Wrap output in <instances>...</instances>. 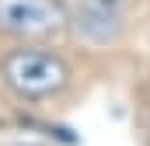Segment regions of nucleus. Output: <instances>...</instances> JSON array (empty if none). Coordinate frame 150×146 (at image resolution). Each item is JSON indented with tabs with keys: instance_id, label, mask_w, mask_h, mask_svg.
Instances as JSON below:
<instances>
[{
	"instance_id": "obj_1",
	"label": "nucleus",
	"mask_w": 150,
	"mask_h": 146,
	"mask_svg": "<svg viewBox=\"0 0 150 146\" xmlns=\"http://www.w3.org/2000/svg\"><path fill=\"white\" fill-rule=\"evenodd\" d=\"M4 80L14 94L21 98H49V94H59L70 80V70L63 63V56H56L52 49H42V45H28V49H14L4 56Z\"/></svg>"
},
{
	"instance_id": "obj_2",
	"label": "nucleus",
	"mask_w": 150,
	"mask_h": 146,
	"mask_svg": "<svg viewBox=\"0 0 150 146\" xmlns=\"http://www.w3.org/2000/svg\"><path fill=\"white\" fill-rule=\"evenodd\" d=\"M63 25V11L56 0H0V32L21 38L49 35Z\"/></svg>"
},
{
	"instance_id": "obj_3",
	"label": "nucleus",
	"mask_w": 150,
	"mask_h": 146,
	"mask_svg": "<svg viewBox=\"0 0 150 146\" xmlns=\"http://www.w3.org/2000/svg\"><path fill=\"white\" fill-rule=\"evenodd\" d=\"M126 7L122 0H77L74 7V28L87 42H112L122 32Z\"/></svg>"
},
{
	"instance_id": "obj_4",
	"label": "nucleus",
	"mask_w": 150,
	"mask_h": 146,
	"mask_svg": "<svg viewBox=\"0 0 150 146\" xmlns=\"http://www.w3.org/2000/svg\"><path fill=\"white\" fill-rule=\"evenodd\" d=\"M21 146H32V143H21Z\"/></svg>"
}]
</instances>
